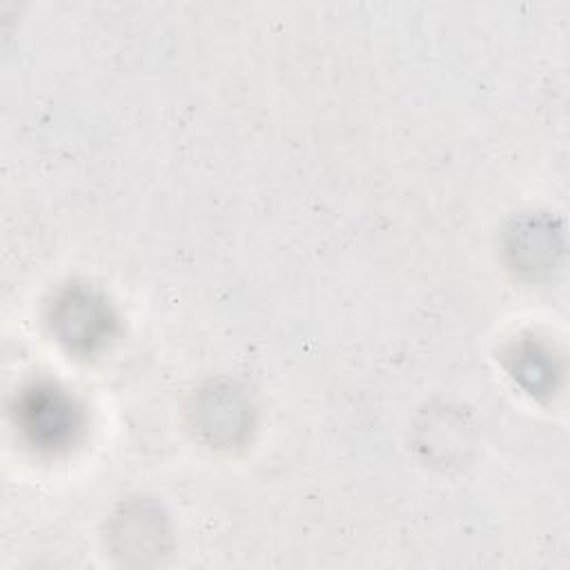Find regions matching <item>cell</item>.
Wrapping results in <instances>:
<instances>
[{
  "label": "cell",
  "instance_id": "6da1fadb",
  "mask_svg": "<svg viewBox=\"0 0 570 570\" xmlns=\"http://www.w3.org/2000/svg\"><path fill=\"white\" fill-rule=\"evenodd\" d=\"M16 423L31 445L56 452L73 443L80 430V410L56 385L36 383L18 396Z\"/></svg>",
  "mask_w": 570,
  "mask_h": 570
},
{
  "label": "cell",
  "instance_id": "7a4b0ae2",
  "mask_svg": "<svg viewBox=\"0 0 570 570\" xmlns=\"http://www.w3.org/2000/svg\"><path fill=\"white\" fill-rule=\"evenodd\" d=\"M49 323L58 341L73 352H91L114 327L105 301L85 287L65 289L51 305Z\"/></svg>",
  "mask_w": 570,
  "mask_h": 570
},
{
  "label": "cell",
  "instance_id": "3957f363",
  "mask_svg": "<svg viewBox=\"0 0 570 570\" xmlns=\"http://www.w3.org/2000/svg\"><path fill=\"white\" fill-rule=\"evenodd\" d=\"M249 403L234 387L214 385L198 396L196 423L214 443H234L249 428Z\"/></svg>",
  "mask_w": 570,
  "mask_h": 570
},
{
  "label": "cell",
  "instance_id": "277c9868",
  "mask_svg": "<svg viewBox=\"0 0 570 570\" xmlns=\"http://www.w3.org/2000/svg\"><path fill=\"white\" fill-rule=\"evenodd\" d=\"M510 252L514 254L517 263L523 265L521 269H541L546 263L552 261L554 240L550 225H541L539 220H525L512 229Z\"/></svg>",
  "mask_w": 570,
  "mask_h": 570
},
{
  "label": "cell",
  "instance_id": "5b68a950",
  "mask_svg": "<svg viewBox=\"0 0 570 570\" xmlns=\"http://www.w3.org/2000/svg\"><path fill=\"white\" fill-rule=\"evenodd\" d=\"M510 372L532 394H539L552 387L554 367H552L550 354L537 343H519L512 347Z\"/></svg>",
  "mask_w": 570,
  "mask_h": 570
},
{
  "label": "cell",
  "instance_id": "8992f818",
  "mask_svg": "<svg viewBox=\"0 0 570 570\" xmlns=\"http://www.w3.org/2000/svg\"><path fill=\"white\" fill-rule=\"evenodd\" d=\"M142 514L145 510L138 508L134 512H125V521L120 525V532L122 539H125V548H131L134 552H149L154 546L160 543V521L156 519V514H151L147 519V523L142 525L140 530V523H142Z\"/></svg>",
  "mask_w": 570,
  "mask_h": 570
}]
</instances>
